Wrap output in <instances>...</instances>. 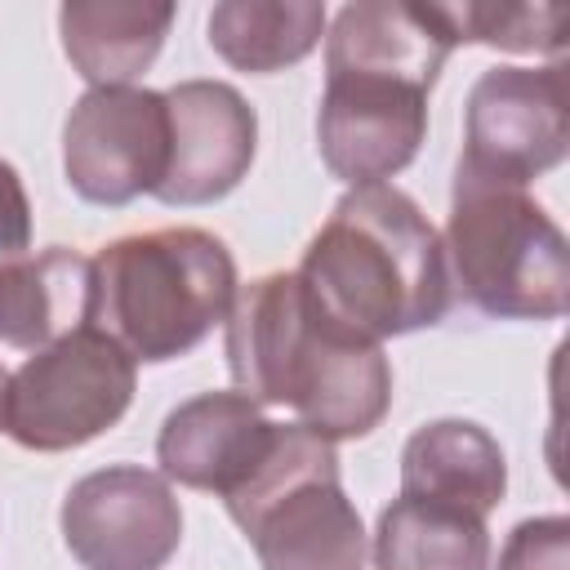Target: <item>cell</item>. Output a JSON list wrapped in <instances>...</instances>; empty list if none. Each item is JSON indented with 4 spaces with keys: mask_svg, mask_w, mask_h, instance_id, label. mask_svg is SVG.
Listing matches in <instances>:
<instances>
[{
    "mask_svg": "<svg viewBox=\"0 0 570 570\" xmlns=\"http://www.w3.org/2000/svg\"><path fill=\"white\" fill-rule=\"evenodd\" d=\"M459 45H490L508 53H561L570 4H445Z\"/></svg>",
    "mask_w": 570,
    "mask_h": 570,
    "instance_id": "cell-18",
    "label": "cell"
},
{
    "mask_svg": "<svg viewBox=\"0 0 570 570\" xmlns=\"http://www.w3.org/2000/svg\"><path fill=\"white\" fill-rule=\"evenodd\" d=\"M169 165L151 191L160 205H214L240 187L258 147V116L227 80H183L165 89Z\"/></svg>",
    "mask_w": 570,
    "mask_h": 570,
    "instance_id": "cell-11",
    "label": "cell"
},
{
    "mask_svg": "<svg viewBox=\"0 0 570 570\" xmlns=\"http://www.w3.org/2000/svg\"><path fill=\"white\" fill-rule=\"evenodd\" d=\"M298 281L343 330L383 343L436 325L454 285L436 227L392 183L352 187L307 240Z\"/></svg>",
    "mask_w": 570,
    "mask_h": 570,
    "instance_id": "cell-3",
    "label": "cell"
},
{
    "mask_svg": "<svg viewBox=\"0 0 570 570\" xmlns=\"http://www.w3.org/2000/svg\"><path fill=\"white\" fill-rule=\"evenodd\" d=\"M325 31L316 0H223L209 13V49L249 76H272L303 62Z\"/></svg>",
    "mask_w": 570,
    "mask_h": 570,
    "instance_id": "cell-16",
    "label": "cell"
},
{
    "mask_svg": "<svg viewBox=\"0 0 570 570\" xmlns=\"http://www.w3.org/2000/svg\"><path fill=\"white\" fill-rule=\"evenodd\" d=\"M454 45L445 4L356 0L334 13L316 111V147L334 178L370 187L419 156L428 94Z\"/></svg>",
    "mask_w": 570,
    "mask_h": 570,
    "instance_id": "cell-1",
    "label": "cell"
},
{
    "mask_svg": "<svg viewBox=\"0 0 570 570\" xmlns=\"http://www.w3.org/2000/svg\"><path fill=\"white\" fill-rule=\"evenodd\" d=\"M31 245V200L9 160H0V258L27 254Z\"/></svg>",
    "mask_w": 570,
    "mask_h": 570,
    "instance_id": "cell-20",
    "label": "cell"
},
{
    "mask_svg": "<svg viewBox=\"0 0 570 570\" xmlns=\"http://www.w3.org/2000/svg\"><path fill=\"white\" fill-rule=\"evenodd\" d=\"M450 285L499 321H557L570 307V245L552 214L512 183L454 169L445 223Z\"/></svg>",
    "mask_w": 570,
    "mask_h": 570,
    "instance_id": "cell-5",
    "label": "cell"
},
{
    "mask_svg": "<svg viewBox=\"0 0 570 570\" xmlns=\"http://www.w3.org/2000/svg\"><path fill=\"white\" fill-rule=\"evenodd\" d=\"M236 258L205 227L134 232L98 249L89 325L116 338L134 361L160 365L187 356L236 298Z\"/></svg>",
    "mask_w": 570,
    "mask_h": 570,
    "instance_id": "cell-4",
    "label": "cell"
},
{
    "mask_svg": "<svg viewBox=\"0 0 570 570\" xmlns=\"http://www.w3.org/2000/svg\"><path fill=\"white\" fill-rule=\"evenodd\" d=\"M89 298L94 258L67 245L0 258V343L40 352L89 325Z\"/></svg>",
    "mask_w": 570,
    "mask_h": 570,
    "instance_id": "cell-14",
    "label": "cell"
},
{
    "mask_svg": "<svg viewBox=\"0 0 570 570\" xmlns=\"http://www.w3.org/2000/svg\"><path fill=\"white\" fill-rule=\"evenodd\" d=\"M174 4L151 0H67L58 9L62 53L94 89L134 85L160 53Z\"/></svg>",
    "mask_w": 570,
    "mask_h": 570,
    "instance_id": "cell-15",
    "label": "cell"
},
{
    "mask_svg": "<svg viewBox=\"0 0 570 570\" xmlns=\"http://www.w3.org/2000/svg\"><path fill=\"white\" fill-rule=\"evenodd\" d=\"M4 387H9V374H4V365H0V428H4Z\"/></svg>",
    "mask_w": 570,
    "mask_h": 570,
    "instance_id": "cell-21",
    "label": "cell"
},
{
    "mask_svg": "<svg viewBox=\"0 0 570 570\" xmlns=\"http://www.w3.org/2000/svg\"><path fill=\"white\" fill-rule=\"evenodd\" d=\"M272 441L276 423L245 392H200L160 423L156 463L165 481L227 499L267 459Z\"/></svg>",
    "mask_w": 570,
    "mask_h": 570,
    "instance_id": "cell-12",
    "label": "cell"
},
{
    "mask_svg": "<svg viewBox=\"0 0 570 570\" xmlns=\"http://www.w3.org/2000/svg\"><path fill=\"white\" fill-rule=\"evenodd\" d=\"M138 361L98 325H80L27 356L4 387V432L36 454L89 445L134 401Z\"/></svg>",
    "mask_w": 570,
    "mask_h": 570,
    "instance_id": "cell-7",
    "label": "cell"
},
{
    "mask_svg": "<svg viewBox=\"0 0 570 570\" xmlns=\"http://www.w3.org/2000/svg\"><path fill=\"white\" fill-rule=\"evenodd\" d=\"M494 570H570V521L566 517H530L521 521Z\"/></svg>",
    "mask_w": 570,
    "mask_h": 570,
    "instance_id": "cell-19",
    "label": "cell"
},
{
    "mask_svg": "<svg viewBox=\"0 0 570 570\" xmlns=\"http://www.w3.org/2000/svg\"><path fill=\"white\" fill-rule=\"evenodd\" d=\"M58 521L85 570H165L183 543V508L169 481L134 463L80 476Z\"/></svg>",
    "mask_w": 570,
    "mask_h": 570,
    "instance_id": "cell-10",
    "label": "cell"
},
{
    "mask_svg": "<svg viewBox=\"0 0 570 570\" xmlns=\"http://www.w3.org/2000/svg\"><path fill=\"white\" fill-rule=\"evenodd\" d=\"M508 490V463L499 441L468 419L423 423L401 450V499L445 503L472 517H490Z\"/></svg>",
    "mask_w": 570,
    "mask_h": 570,
    "instance_id": "cell-13",
    "label": "cell"
},
{
    "mask_svg": "<svg viewBox=\"0 0 570 570\" xmlns=\"http://www.w3.org/2000/svg\"><path fill=\"white\" fill-rule=\"evenodd\" d=\"M570 151L566 62L490 67L468 94L459 169L512 187H530Z\"/></svg>",
    "mask_w": 570,
    "mask_h": 570,
    "instance_id": "cell-8",
    "label": "cell"
},
{
    "mask_svg": "<svg viewBox=\"0 0 570 570\" xmlns=\"http://www.w3.org/2000/svg\"><path fill=\"white\" fill-rule=\"evenodd\" d=\"M374 570H490V530L472 512L396 499L379 512Z\"/></svg>",
    "mask_w": 570,
    "mask_h": 570,
    "instance_id": "cell-17",
    "label": "cell"
},
{
    "mask_svg": "<svg viewBox=\"0 0 570 570\" xmlns=\"http://www.w3.org/2000/svg\"><path fill=\"white\" fill-rule=\"evenodd\" d=\"M263 570H365V525L338 481L334 441L276 423L267 459L223 499Z\"/></svg>",
    "mask_w": 570,
    "mask_h": 570,
    "instance_id": "cell-6",
    "label": "cell"
},
{
    "mask_svg": "<svg viewBox=\"0 0 570 570\" xmlns=\"http://www.w3.org/2000/svg\"><path fill=\"white\" fill-rule=\"evenodd\" d=\"M169 165L165 94L138 85L89 89L62 125V169L80 200L129 205L151 196Z\"/></svg>",
    "mask_w": 570,
    "mask_h": 570,
    "instance_id": "cell-9",
    "label": "cell"
},
{
    "mask_svg": "<svg viewBox=\"0 0 570 570\" xmlns=\"http://www.w3.org/2000/svg\"><path fill=\"white\" fill-rule=\"evenodd\" d=\"M227 370L254 405H285L325 441L374 432L392 405V365L330 321L298 272H267L236 289L227 312Z\"/></svg>",
    "mask_w": 570,
    "mask_h": 570,
    "instance_id": "cell-2",
    "label": "cell"
}]
</instances>
